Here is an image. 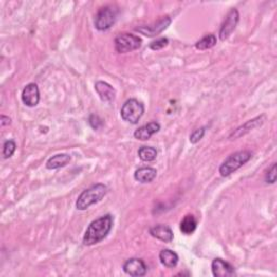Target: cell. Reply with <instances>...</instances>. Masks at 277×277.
<instances>
[{
	"mask_svg": "<svg viewBox=\"0 0 277 277\" xmlns=\"http://www.w3.org/2000/svg\"><path fill=\"white\" fill-rule=\"evenodd\" d=\"M114 223L112 214H105L95 221H92L85 232L83 243L86 246H94L106 238Z\"/></svg>",
	"mask_w": 277,
	"mask_h": 277,
	"instance_id": "6da1fadb",
	"label": "cell"
},
{
	"mask_svg": "<svg viewBox=\"0 0 277 277\" xmlns=\"http://www.w3.org/2000/svg\"><path fill=\"white\" fill-rule=\"evenodd\" d=\"M107 193V187L103 183H98L95 186L90 187L89 189L85 190L83 193L79 195L78 199L76 200V208L78 210H87L94 205L98 204L102 200Z\"/></svg>",
	"mask_w": 277,
	"mask_h": 277,
	"instance_id": "7a4b0ae2",
	"label": "cell"
},
{
	"mask_svg": "<svg viewBox=\"0 0 277 277\" xmlns=\"http://www.w3.org/2000/svg\"><path fill=\"white\" fill-rule=\"evenodd\" d=\"M252 157L250 151L244 150L233 153L227 159H225L219 168V172L222 177H229L230 174L242 168L245 163H247Z\"/></svg>",
	"mask_w": 277,
	"mask_h": 277,
	"instance_id": "3957f363",
	"label": "cell"
},
{
	"mask_svg": "<svg viewBox=\"0 0 277 277\" xmlns=\"http://www.w3.org/2000/svg\"><path fill=\"white\" fill-rule=\"evenodd\" d=\"M145 107L142 102L137 99H129L125 102L120 109V116L131 125H137L144 114Z\"/></svg>",
	"mask_w": 277,
	"mask_h": 277,
	"instance_id": "277c9868",
	"label": "cell"
},
{
	"mask_svg": "<svg viewBox=\"0 0 277 277\" xmlns=\"http://www.w3.org/2000/svg\"><path fill=\"white\" fill-rule=\"evenodd\" d=\"M118 16V9L115 6H105L102 7L95 20V25L98 30H101V32H104V30L109 29L113 25L115 24L116 20Z\"/></svg>",
	"mask_w": 277,
	"mask_h": 277,
	"instance_id": "5b68a950",
	"label": "cell"
},
{
	"mask_svg": "<svg viewBox=\"0 0 277 277\" xmlns=\"http://www.w3.org/2000/svg\"><path fill=\"white\" fill-rule=\"evenodd\" d=\"M114 45L118 53H128L138 50L142 46V39L133 34H120L115 38Z\"/></svg>",
	"mask_w": 277,
	"mask_h": 277,
	"instance_id": "8992f818",
	"label": "cell"
},
{
	"mask_svg": "<svg viewBox=\"0 0 277 277\" xmlns=\"http://www.w3.org/2000/svg\"><path fill=\"white\" fill-rule=\"evenodd\" d=\"M239 22V12L237 9H231L230 12L228 13L227 17H225L223 24L221 25V28H220V32H219V37L220 39L222 40V42H224V40H227L231 35L232 33L235 30L236 26H237Z\"/></svg>",
	"mask_w": 277,
	"mask_h": 277,
	"instance_id": "52a82bcc",
	"label": "cell"
},
{
	"mask_svg": "<svg viewBox=\"0 0 277 277\" xmlns=\"http://www.w3.org/2000/svg\"><path fill=\"white\" fill-rule=\"evenodd\" d=\"M171 24V17L169 16H163L156 23L151 24V25H145V26H140L136 28V32L144 35L146 37H154L157 36L160 33H162L163 30L167 29L168 26Z\"/></svg>",
	"mask_w": 277,
	"mask_h": 277,
	"instance_id": "ba28073f",
	"label": "cell"
},
{
	"mask_svg": "<svg viewBox=\"0 0 277 277\" xmlns=\"http://www.w3.org/2000/svg\"><path fill=\"white\" fill-rule=\"evenodd\" d=\"M124 272L133 277L145 276L147 273V266L145 262L139 258H131L122 265Z\"/></svg>",
	"mask_w": 277,
	"mask_h": 277,
	"instance_id": "9c48e42d",
	"label": "cell"
},
{
	"mask_svg": "<svg viewBox=\"0 0 277 277\" xmlns=\"http://www.w3.org/2000/svg\"><path fill=\"white\" fill-rule=\"evenodd\" d=\"M265 120V116L264 115H261V116H258V117H255L251 120H248L247 122H245V124L241 127H238L236 130H234L232 133H231V136H230V139L231 140H236V139H238L241 137H244L247 135V133H249L250 131L254 130L255 128H258L260 126L263 125V122Z\"/></svg>",
	"mask_w": 277,
	"mask_h": 277,
	"instance_id": "30bf717a",
	"label": "cell"
},
{
	"mask_svg": "<svg viewBox=\"0 0 277 277\" xmlns=\"http://www.w3.org/2000/svg\"><path fill=\"white\" fill-rule=\"evenodd\" d=\"M22 102L28 107H35L40 101V92L36 84L30 83L26 85L22 91Z\"/></svg>",
	"mask_w": 277,
	"mask_h": 277,
	"instance_id": "8fae6325",
	"label": "cell"
},
{
	"mask_svg": "<svg viewBox=\"0 0 277 277\" xmlns=\"http://www.w3.org/2000/svg\"><path fill=\"white\" fill-rule=\"evenodd\" d=\"M211 270L213 276L215 277H231L235 275L234 266L220 258H217L212 261Z\"/></svg>",
	"mask_w": 277,
	"mask_h": 277,
	"instance_id": "7c38bea8",
	"label": "cell"
},
{
	"mask_svg": "<svg viewBox=\"0 0 277 277\" xmlns=\"http://www.w3.org/2000/svg\"><path fill=\"white\" fill-rule=\"evenodd\" d=\"M159 130H160V125L158 124V122L151 121L149 122V124L138 128L135 131V133H133V136H135L137 140L146 141V140H150L154 135H156Z\"/></svg>",
	"mask_w": 277,
	"mask_h": 277,
	"instance_id": "4fadbf2b",
	"label": "cell"
},
{
	"mask_svg": "<svg viewBox=\"0 0 277 277\" xmlns=\"http://www.w3.org/2000/svg\"><path fill=\"white\" fill-rule=\"evenodd\" d=\"M95 89L102 101L112 102L116 98V90L105 81H97L95 84Z\"/></svg>",
	"mask_w": 277,
	"mask_h": 277,
	"instance_id": "5bb4252c",
	"label": "cell"
},
{
	"mask_svg": "<svg viewBox=\"0 0 277 277\" xmlns=\"http://www.w3.org/2000/svg\"><path fill=\"white\" fill-rule=\"evenodd\" d=\"M150 234L163 243H171L173 241V232L168 225L158 224L150 229Z\"/></svg>",
	"mask_w": 277,
	"mask_h": 277,
	"instance_id": "9a60e30c",
	"label": "cell"
},
{
	"mask_svg": "<svg viewBox=\"0 0 277 277\" xmlns=\"http://www.w3.org/2000/svg\"><path fill=\"white\" fill-rule=\"evenodd\" d=\"M159 260L163 266L173 269L179 263V255L170 249H162L159 252Z\"/></svg>",
	"mask_w": 277,
	"mask_h": 277,
	"instance_id": "2e32d148",
	"label": "cell"
},
{
	"mask_svg": "<svg viewBox=\"0 0 277 277\" xmlns=\"http://www.w3.org/2000/svg\"><path fill=\"white\" fill-rule=\"evenodd\" d=\"M157 176V170L152 167H142L136 170L135 179L140 183H151Z\"/></svg>",
	"mask_w": 277,
	"mask_h": 277,
	"instance_id": "e0dca14e",
	"label": "cell"
},
{
	"mask_svg": "<svg viewBox=\"0 0 277 277\" xmlns=\"http://www.w3.org/2000/svg\"><path fill=\"white\" fill-rule=\"evenodd\" d=\"M71 157L68 154H58L52 157H50L46 163V168L49 170H54L65 167L67 163H69Z\"/></svg>",
	"mask_w": 277,
	"mask_h": 277,
	"instance_id": "ac0fdd59",
	"label": "cell"
},
{
	"mask_svg": "<svg viewBox=\"0 0 277 277\" xmlns=\"http://www.w3.org/2000/svg\"><path fill=\"white\" fill-rule=\"evenodd\" d=\"M196 228H197V220L193 214L186 215L180 223V230L186 235L193 234L195 230H196Z\"/></svg>",
	"mask_w": 277,
	"mask_h": 277,
	"instance_id": "d6986e66",
	"label": "cell"
},
{
	"mask_svg": "<svg viewBox=\"0 0 277 277\" xmlns=\"http://www.w3.org/2000/svg\"><path fill=\"white\" fill-rule=\"evenodd\" d=\"M138 155L142 161L151 162L157 158V150L152 146H141L138 151Z\"/></svg>",
	"mask_w": 277,
	"mask_h": 277,
	"instance_id": "ffe728a7",
	"label": "cell"
},
{
	"mask_svg": "<svg viewBox=\"0 0 277 277\" xmlns=\"http://www.w3.org/2000/svg\"><path fill=\"white\" fill-rule=\"evenodd\" d=\"M215 45H217V37L213 34H209L206 35L205 37H202L200 40L195 44V48L197 50H208L213 48Z\"/></svg>",
	"mask_w": 277,
	"mask_h": 277,
	"instance_id": "44dd1931",
	"label": "cell"
},
{
	"mask_svg": "<svg viewBox=\"0 0 277 277\" xmlns=\"http://www.w3.org/2000/svg\"><path fill=\"white\" fill-rule=\"evenodd\" d=\"M16 150V143L13 140H8L4 143L3 147V156L5 159L11 157Z\"/></svg>",
	"mask_w": 277,
	"mask_h": 277,
	"instance_id": "7402d4cb",
	"label": "cell"
},
{
	"mask_svg": "<svg viewBox=\"0 0 277 277\" xmlns=\"http://www.w3.org/2000/svg\"><path fill=\"white\" fill-rule=\"evenodd\" d=\"M205 133H206V128L205 127L194 130L192 132V135L190 136V142L192 143V144H196V143H198L204 138Z\"/></svg>",
	"mask_w": 277,
	"mask_h": 277,
	"instance_id": "603a6c76",
	"label": "cell"
},
{
	"mask_svg": "<svg viewBox=\"0 0 277 277\" xmlns=\"http://www.w3.org/2000/svg\"><path fill=\"white\" fill-rule=\"evenodd\" d=\"M169 44V40L168 38H159V39H156L155 42H153L150 44V49L154 50V51H157V50H161L165 47H167Z\"/></svg>",
	"mask_w": 277,
	"mask_h": 277,
	"instance_id": "cb8c5ba5",
	"label": "cell"
},
{
	"mask_svg": "<svg viewBox=\"0 0 277 277\" xmlns=\"http://www.w3.org/2000/svg\"><path fill=\"white\" fill-rule=\"evenodd\" d=\"M89 125L91 126L92 129L99 130V129H101L102 127H103L104 122H103V120L100 118V116H98L96 114H92L89 117Z\"/></svg>",
	"mask_w": 277,
	"mask_h": 277,
	"instance_id": "d4e9b609",
	"label": "cell"
},
{
	"mask_svg": "<svg viewBox=\"0 0 277 277\" xmlns=\"http://www.w3.org/2000/svg\"><path fill=\"white\" fill-rule=\"evenodd\" d=\"M276 163H273V165L269 168V170L265 173V182L274 184L276 182Z\"/></svg>",
	"mask_w": 277,
	"mask_h": 277,
	"instance_id": "484cf974",
	"label": "cell"
},
{
	"mask_svg": "<svg viewBox=\"0 0 277 277\" xmlns=\"http://www.w3.org/2000/svg\"><path fill=\"white\" fill-rule=\"evenodd\" d=\"M0 119H2V127H5V126H9L10 124H11V118L6 116V115H2V117H0Z\"/></svg>",
	"mask_w": 277,
	"mask_h": 277,
	"instance_id": "4316f807",
	"label": "cell"
}]
</instances>
